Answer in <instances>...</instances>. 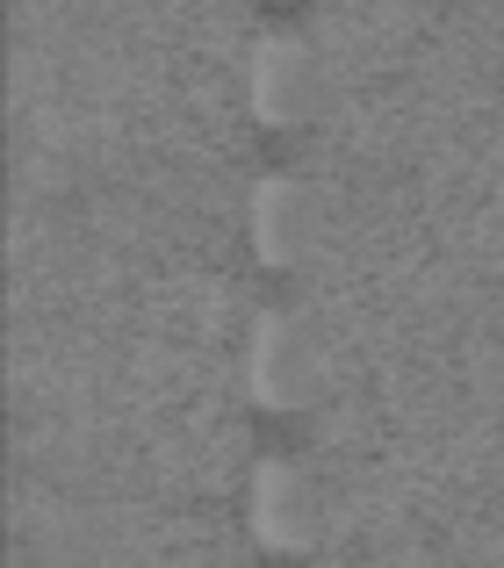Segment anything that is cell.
<instances>
[{
    "instance_id": "cell-1",
    "label": "cell",
    "mask_w": 504,
    "mask_h": 568,
    "mask_svg": "<svg viewBox=\"0 0 504 568\" xmlns=\"http://www.w3.org/2000/svg\"><path fill=\"white\" fill-rule=\"evenodd\" d=\"M252 526L266 547H303L310 540V489L295 468H260L252 483Z\"/></svg>"
},
{
    "instance_id": "cell-2",
    "label": "cell",
    "mask_w": 504,
    "mask_h": 568,
    "mask_svg": "<svg viewBox=\"0 0 504 568\" xmlns=\"http://www.w3.org/2000/svg\"><path fill=\"white\" fill-rule=\"evenodd\" d=\"M252 109H260L266 123H289V115L303 109V58H295L289 43H266V51L252 58Z\"/></svg>"
},
{
    "instance_id": "cell-4",
    "label": "cell",
    "mask_w": 504,
    "mask_h": 568,
    "mask_svg": "<svg viewBox=\"0 0 504 568\" xmlns=\"http://www.w3.org/2000/svg\"><path fill=\"white\" fill-rule=\"evenodd\" d=\"M252 237H260L266 260H295V245H303V194H295L289 181H266L260 202H252Z\"/></svg>"
},
{
    "instance_id": "cell-3",
    "label": "cell",
    "mask_w": 504,
    "mask_h": 568,
    "mask_svg": "<svg viewBox=\"0 0 504 568\" xmlns=\"http://www.w3.org/2000/svg\"><path fill=\"white\" fill-rule=\"evenodd\" d=\"M245 382L260 403H295V353H289V324L266 317L252 332V353H245Z\"/></svg>"
}]
</instances>
